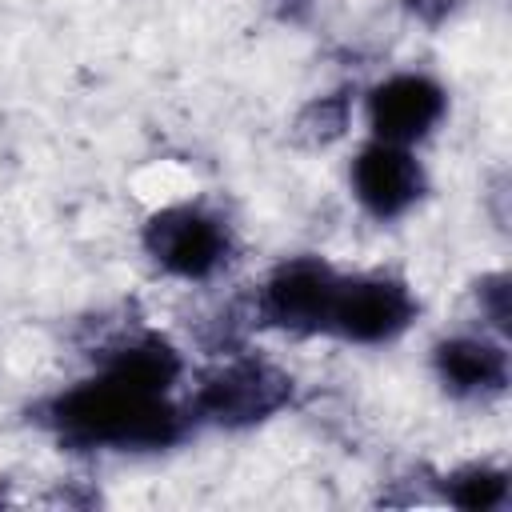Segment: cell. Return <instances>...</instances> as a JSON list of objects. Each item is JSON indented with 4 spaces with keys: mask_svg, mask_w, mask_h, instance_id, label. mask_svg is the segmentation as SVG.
I'll return each instance as SVG.
<instances>
[{
    "mask_svg": "<svg viewBox=\"0 0 512 512\" xmlns=\"http://www.w3.org/2000/svg\"><path fill=\"white\" fill-rule=\"evenodd\" d=\"M52 424L68 444L84 448H168L184 432L168 392L140 388L112 372L60 392L52 400Z\"/></svg>",
    "mask_w": 512,
    "mask_h": 512,
    "instance_id": "obj_1",
    "label": "cell"
},
{
    "mask_svg": "<svg viewBox=\"0 0 512 512\" xmlns=\"http://www.w3.org/2000/svg\"><path fill=\"white\" fill-rule=\"evenodd\" d=\"M144 248L164 272L180 280H208L220 264H228L232 240L220 216L196 204H172L144 224Z\"/></svg>",
    "mask_w": 512,
    "mask_h": 512,
    "instance_id": "obj_2",
    "label": "cell"
},
{
    "mask_svg": "<svg viewBox=\"0 0 512 512\" xmlns=\"http://www.w3.org/2000/svg\"><path fill=\"white\" fill-rule=\"evenodd\" d=\"M340 272L324 264L320 256H292L272 268V276L260 288V316L272 328L312 336L328 332L332 304H336Z\"/></svg>",
    "mask_w": 512,
    "mask_h": 512,
    "instance_id": "obj_3",
    "label": "cell"
},
{
    "mask_svg": "<svg viewBox=\"0 0 512 512\" xmlns=\"http://www.w3.org/2000/svg\"><path fill=\"white\" fill-rule=\"evenodd\" d=\"M412 320H416V300L408 284L384 272H368V276H340L328 332L352 344H384L396 340Z\"/></svg>",
    "mask_w": 512,
    "mask_h": 512,
    "instance_id": "obj_4",
    "label": "cell"
},
{
    "mask_svg": "<svg viewBox=\"0 0 512 512\" xmlns=\"http://www.w3.org/2000/svg\"><path fill=\"white\" fill-rule=\"evenodd\" d=\"M288 396H292V380L268 360H232L212 376H204L196 412L208 416L212 424L244 428L284 408Z\"/></svg>",
    "mask_w": 512,
    "mask_h": 512,
    "instance_id": "obj_5",
    "label": "cell"
},
{
    "mask_svg": "<svg viewBox=\"0 0 512 512\" xmlns=\"http://www.w3.org/2000/svg\"><path fill=\"white\" fill-rule=\"evenodd\" d=\"M424 188H428L424 168L408 152V144L372 140L352 160V192H356L360 208L376 220L404 216L424 196Z\"/></svg>",
    "mask_w": 512,
    "mask_h": 512,
    "instance_id": "obj_6",
    "label": "cell"
},
{
    "mask_svg": "<svg viewBox=\"0 0 512 512\" xmlns=\"http://www.w3.org/2000/svg\"><path fill=\"white\" fill-rule=\"evenodd\" d=\"M444 108H448L444 88L420 72H396L368 92V124L376 140H388V144L424 140L440 124Z\"/></svg>",
    "mask_w": 512,
    "mask_h": 512,
    "instance_id": "obj_7",
    "label": "cell"
},
{
    "mask_svg": "<svg viewBox=\"0 0 512 512\" xmlns=\"http://www.w3.org/2000/svg\"><path fill=\"white\" fill-rule=\"evenodd\" d=\"M432 364L452 396H496L508 384V352L488 336H448L436 344Z\"/></svg>",
    "mask_w": 512,
    "mask_h": 512,
    "instance_id": "obj_8",
    "label": "cell"
},
{
    "mask_svg": "<svg viewBox=\"0 0 512 512\" xmlns=\"http://www.w3.org/2000/svg\"><path fill=\"white\" fill-rule=\"evenodd\" d=\"M104 372L124 376V380H132L140 388H152V392H168L176 384V376H180V356L160 336H136V340L120 344L108 356Z\"/></svg>",
    "mask_w": 512,
    "mask_h": 512,
    "instance_id": "obj_9",
    "label": "cell"
},
{
    "mask_svg": "<svg viewBox=\"0 0 512 512\" xmlns=\"http://www.w3.org/2000/svg\"><path fill=\"white\" fill-rule=\"evenodd\" d=\"M448 500L456 508H468V512H492V508H504L508 504V476L500 468H464L448 480Z\"/></svg>",
    "mask_w": 512,
    "mask_h": 512,
    "instance_id": "obj_10",
    "label": "cell"
}]
</instances>
